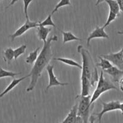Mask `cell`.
Instances as JSON below:
<instances>
[{"mask_svg": "<svg viewBox=\"0 0 123 123\" xmlns=\"http://www.w3.org/2000/svg\"><path fill=\"white\" fill-rule=\"evenodd\" d=\"M57 40V36L54 35L47 39V41L43 43L42 49L40 52L37 60L35 62V64L29 74L31 80L29 85L26 89L27 92L33 91L36 87L37 81L41 76L42 71L44 68L47 67L50 60L52 59L53 52L51 49V43Z\"/></svg>", "mask_w": 123, "mask_h": 123, "instance_id": "6da1fadb", "label": "cell"}, {"mask_svg": "<svg viewBox=\"0 0 123 123\" xmlns=\"http://www.w3.org/2000/svg\"><path fill=\"white\" fill-rule=\"evenodd\" d=\"M78 52L81 54L82 58V69L81 74L87 77L91 81L92 86H94V83L98 80L97 69L95 67L89 52L85 49L83 46L79 45L77 48Z\"/></svg>", "mask_w": 123, "mask_h": 123, "instance_id": "7a4b0ae2", "label": "cell"}, {"mask_svg": "<svg viewBox=\"0 0 123 123\" xmlns=\"http://www.w3.org/2000/svg\"><path fill=\"white\" fill-rule=\"evenodd\" d=\"M112 89L117 90L118 89L112 83L106 80L104 78L103 71L101 70V73H100V75L98 78V80L97 86L91 97V101H90L91 105L94 103L101 96V94Z\"/></svg>", "mask_w": 123, "mask_h": 123, "instance_id": "3957f363", "label": "cell"}, {"mask_svg": "<svg viewBox=\"0 0 123 123\" xmlns=\"http://www.w3.org/2000/svg\"><path fill=\"white\" fill-rule=\"evenodd\" d=\"M91 95L80 96V101L78 103L77 116L82 120L83 123H87L89 117L90 107H91Z\"/></svg>", "mask_w": 123, "mask_h": 123, "instance_id": "277c9868", "label": "cell"}, {"mask_svg": "<svg viewBox=\"0 0 123 123\" xmlns=\"http://www.w3.org/2000/svg\"><path fill=\"white\" fill-rule=\"evenodd\" d=\"M101 103L103 105V109L100 113H98L95 114L97 116L98 118L99 123H101V119L104 115L106 113L109 112L113 111H117V110L120 109L121 103L119 101H112L109 103H105L103 101H101Z\"/></svg>", "mask_w": 123, "mask_h": 123, "instance_id": "5b68a950", "label": "cell"}, {"mask_svg": "<svg viewBox=\"0 0 123 123\" xmlns=\"http://www.w3.org/2000/svg\"><path fill=\"white\" fill-rule=\"evenodd\" d=\"M101 56L111 62L119 69L121 70L123 69V48L116 53L105 54L101 55Z\"/></svg>", "mask_w": 123, "mask_h": 123, "instance_id": "8992f818", "label": "cell"}, {"mask_svg": "<svg viewBox=\"0 0 123 123\" xmlns=\"http://www.w3.org/2000/svg\"><path fill=\"white\" fill-rule=\"evenodd\" d=\"M39 22H32L30 20H26V22L22 25H21L13 34L10 35V37L12 39V41H13L16 37L22 36L26 31L29 30L31 28L39 27Z\"/></svg>", "mask_w": 123, "mask_h": 123, "instance_id": "52a82bcc", "label": "cell"}, {"mask_svg": "<svg viewBox=\"0 0 123 123\" xmlns=\"http://www.w3.org/2000/svg\"><path fill=\"white\" fill-rule=\"evenodd\" d=\"M54 66L48 65L47 67V70L48 72V77H49V83L46 88V91H48L49 88H51L53 86H67L69 85L68 83H62L59 81L57 79L56 76L54 75Z\"/></svg>", "mask_w": 123, "mask_h": 123, "instance_id": "ba28073f", "label": "cell"}, {"mask_svg": "<svg viewBox=\"0 0 123 123\" xmlns=\"http://www.w3.org/2000/svg\"><path fill=\"white\" fill-rule=\"evenodd\" d=\"M95 38H106L109 39V35H107L105 31V28L103 27H100L98 26L96 27V28L92 31L90 33L87 38V45L88 47L90 46V42L91 40Z\"/></svg>", "mask_w": 123, "mask_h": 123, "instance_id": "9c48e42d", "label": "cell"}, {"mask_svg": "<svg viewBox=\"0 0 123 123\" xmlns=\"http://www.w3.org/2000/svg\"><path fill=\"white\" fill-rule=\"evenodd\" d=\"M78 103H76L69 111L67 117L62 123H83L81 118L77 116Z\"/></svg>", "mask_w": 123, "mask_h": 123, "instance_id": "30bf717a", "label": "cell"}, {"mask_svg": "<svg viewBox=\"0 0 123 123\" xmlns=\"http://www.w3.org/2000/svg\"><path fill=\"white\" fill-rule=\"evenodd\" d=\"M103 72L111 75L113 80L116 82L119 81V80L121 79V77L123 75V70L119 69L115 66H112L111 68L104 70Z\"/></svg>", "mask_w": 123, "mask_h": 123, "instance_id": "8fae6325", "label": "cell"}, {"mask_svg": "<svg viewBox=\"0 0 123 123\" xmlns=\"http://www.w3.org/2000/svg\"><path fill=\"white\" fill-rule=\"evenodd\" d=\"M81 92L80 96H87L89 95V91L91 86H92L91 81H89L87 77L83 74H81Z\"/></svg>", "mask_w": 123, "mask_h": 123, "instance_id": "7c38bea8", "label": "cell"}, {"mask_svg": "<svg viewBox=\"0 0 123 123\" xmlns=\"http://www.w3.org/2000/svg\"><path fill=\"white\" fill-rule=\"evenodd\" d=\"M30 77V75L29 74H28L27 75H25V76L23 77H21L20 78V79H13V81H12L11 83H10V84H9V85L7 86V87H6V88L5 89V90H4V91H3V92H2L1 94H0V98L3 97L4 95H5L6 94H7L9 92H10L11 90H12L14 88V87H16V86H17L18 85H19V84L22 81H23L24 79H27V78L29 77Z\"/></svg>", "mask_w": 123, "mask_h": 123, "instance_id": "4fadbf2b", "label": "cell"}, {"mask_svg": "<svg viewBox=\"0 0 123 123\" xmlns=\"http://www.w3.org/2000/svg\"><path fill=\"white\" fill-rule=\"evenodd\" d=\"M37 36L39 38L40 40L45 42L47 40V37L48 36V34L50 32L51 29L49 28H47L46 27L43 26H39L37 27Z\"/></svg>", "mask_w": 123, "mask_h": 123, "instance_id": "5bb4252c", "label": "cell"}, {"mask_svg": "<svg viewBox=\"0 0 123 123\" xmlns=\"http://www.w3.org/2000/svg\"><path fill=\"white\" fill-rule=\"evenodd\" d=\"M59 30L61 31V33L63 35V43H66L70 41H81L82 39L79 37H77L75 36L74 34L72 33L71 31H64L62 30L59 29Z\"/></svg>", "mask_w": 123, "mask_h": 123, "instance_id": "9a60e30c", "label": "cell"}, {"mask_svg": "<svg viewBox=\"0 0 123 123\" xmlns=\"http://www.w3.org/2000/svg\"><path fill=\"white\" fill-rule=\"evenodd\" d=\"M54 60H56V61L60 62L62 63H65V64L68 65L72 66V67H75L77 68H79L80 69H82V66L80 64V63H77L75 60H73L71 59H67V58H63V57H58V58H54L53 59Z\"/></svg>", "mask_w": 123, "mask_h": 123, "instance_id": "2e32d148", "label": "cell"}, {"mask_svg": "<svg viewBox=\"0 0 123 123\" xmlns=\"http://www.w3.org/2000/svg\"><path fill=\"white\" fill-rule=\"evenodd\" d=\"M105 1H106L108 4L110 11L112 12L118 16L120 9L117 1L116 0H105Z\"/></svg>", "mask_w": 123, "mask_h": 123, "instance_id": "e0dca14e", "label": "cell"}, {"mask_svg": "<svg viewBox=\"0 0 123 123\" xmlns=\"http://www.w3.org/2000/svg\"><path fill=\"white\" fill-rule=\"evenodd\" d=\"M40 49V47L36 48L35 51L31 52L29 54V55L26 57L25 62L28 64L32 65L33 63H35L36 60H37V57H38V52Z\"/></svg>", "mask_w": 123, "mask_h": 123, "instance_id": "ac0fdd59", "label": "cell"}, {"mask_svg": "<svg viewBox=\"0 0 123 123\" xmlns=\"http://www.w3.org/2000/svg\"><path fill=\"white\" fill-rule=\"evenodd\" d=\"M99 59H100V63H98L97 65L100 67L102 69L103 71L109 69V68H111L113 66L111 62L109 61L107 59H105V58L102 57L101 56L99 57Z\"/></svg>", "mask_w": 123, "mask_h": 123, "instance_id": "d6986e66", "label": "cell"}, {"mask_svg": "<svg viewBox=\"0 0 123 123\" xmlns=\"http://www.w3.org/2000/svg\"><path fill=\"white\" fill-rule=\"evenodd\" d=\"M14 49L12 48H7L4 52V60L10 63V62L14 59Z\"/></svg>", "mask_w": 123, "mask_h": 123, "instance_id": "ffe728a7", "label": "cell"}, {"mask_svg": "<svg viewBox=\"0 0 123 123\" xmlns=\"http://www.w3.org/2000/svg\"><path fill=\"white\" fill-rule=\"evenodd\" d=\"M21 73H13L12 71H8L5 70L1 67H0V79L5 77H12L14 78L16 75H18L21 74Z\"/></svg>", "mask_w": 123, "mask_h": 123, "instance_id": "44dd1931", "label": "cell"}, {"mask_svg": "<svg viewBox=\"0 0 123 123\" xmlns=\"http://www.w3.org/2000/svg\"><path fill=\"white\" fill-rule=\"evenodd\" d=\"M26 49H27V45H22L19 47L14 49V56H15L14 59H15V60H16L20 55L24 54Z\"/></svg>", "mask_w": 123, "mask_h": 123, "instance_id": "7402d4cb", "label": "cell"}, {"mask_svg": "<svg viewBox=\"0 0 123 123\" xmlns=\"http://www.w3.org/2000/svg\"><path fill=\"white\" fill-rule=\"evenodd\" d=\"M39 26H43V27H46V26H52V27H56V25L54 23L53 21L52 20V15L49 14L47 16V18L42 22H39Z\"/></svg>", "mask_w": 123, "mask_h": 123, "instance_id": "603a6c76", "label": "cell"}, {"mask_svg": "<svg viewBox=\"0 0 123 123\" xmlns=\"http://www.w3.org/2000/svg\"><path fill=\"white\" fill-rule=\"evenodd\" d=\"M71 6L70 0H60V1L58 3V4L55 6L54 10L52 11L51 14L53 15V14L55 13V12H57L60 7H62L63 6Z\"/></svg>", "mask_w": 123, "mask_h": 123, "instance_id": "cb8c5ba5", "label": "cell"}, {"mask_svg": "<svg viewBox=\"0 0 123 123\" xmlns=\"http://www.w3.org/2000/svg\"><path fill=\"white\" fill-rule=\"evenodd\" d=\"M118 16V15H116L115 13H114L112 12L109 11V16H108V18H107V21H106V22L105 23V24L104 25L103 27L105 28H106V27H107V26L109 25L110 24H111L112 21L115 20L116 18H117Z\"/></svg>", "mask_w": 123, "mask_h": 123, "instance_id": "d4e9b609", "label": "cell"}, {"mask_svg": "<svg viewBox=\"0 0 123 123\" xmlns=\"http://www.w3.org/2000/svg\"><path fill=\"white\" fill-rule=\"evenodd\" d=\"M33 1V0H23L24 2V12L26 20H29L28 16V8L30 4Z\"/></svg>", "mask_w": 123, "mask_h": 123, "instance_id": "484cf974", "label": "cell"}, {"mask_svg": "<svg viewBox=\"0 0 123 123\" xmlns=\"http://www.w3.org/2000/svg\"><path fill=\"white\" fill-rule=\"evenodd\" d=\"M119 6L120 10L123 13V0H116Z\"/></svg>", "mask_w": 123, "mask_h": 123, "instance_id": "4316f807", "label": "cell"}, {"mask_svg": "<svg viewBox=\"0 0 123 123\" xmlns=\"http://www.w3.org/2000/svg\"><path fill=\"white\" fill-rule=\"evenodd\" d=\"M119 88H120L121 91H123V79H121L119 81Z\"/></svg>", "mask_w": 123, "mask_h": 123, "instance_id": "83f0119b", "label": "cell"}, {"mask_svg": "<svg viewBox=\"0 0 123 123\" xmlns=\"http://www.w3.org/2000/svg\"><path fill=\"white\" fill-rule=\"evenodd\" d=\"M18 0H12L10 4H9V6H8L7 7H6V9H7V8L9 7L12 6L13 5V4H15V3H16V2H18Z\"/></svg>", "mask_w": 123, "mask_h": 123, "instance_id": "f1b7e54d", "label": "cell"}, {"mask_svg": "<svg viewBox=\"0 0 123 123\" xmlns=\"http://www.w3.org/2000/svg\"><path fill=\"white\" fill-rule=\"evenodd\" d=\"M90 123H94V121H95V117H94V116L92 115H91V117H90Z\"/></svg>", "mask_w": 123, "mask_h": 123, "instance_id": "f546056e", "label": "cell"}, {"mask_svg": "<svg viewBox=\"0 0 123 123\" xmlns=\"http://www.w3.org/2000/svg\"><path fill=\"white\" fill-rule=\"evenodd\" d=\"M105 1V0H97V1L96 4H95V6H98L99 4L101 3H102V2Z\"/></svg>", "mask_w": 123, "mask_h": 123, "instance_id": "4dcf8cb0", "label": "cell"}, {"mask_svg": "<svg viewBox=\"0 0 123 123\" xmlns=\"http://www.w3.org/2000/svg\"><path fill=\"white\" fill-rule=\"evenodd\" d=\"M120 110L121 111V113L122 115H123V103H121V105H120Z\"/></svg>", "mask_w": 123, "mask_h": 123, "instance_id": "1f68e13d", "label": "cell"}, {"mask_svg": "<svg viewBox=\"0 0 123 123\" xmlns=\"http://www.w3.org/2000/svg\"><path fill=\"white\" fill-rule=\"evenodd\" d=\"M118 34H119V35H123V31H118Z\"/></svg>", "mask_w": 123, "mask_h": 123, "instance_id": "d6a6232c", "label": "cell"}, {"mask_svg": "<svg viewBox=\"0 0 123 123\" xmlns=\"http://www.w3.org/2000/svg\"><path fill=\"white\" fill-rule=\"evenodd\" d=\"M1 1H2V0H0V2H1Z\"/></svg>", "mask_w": 123, "mask_h": 123, "instance_id": "836d02e7", "label": "cell"}]
</instances>
